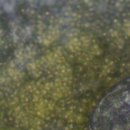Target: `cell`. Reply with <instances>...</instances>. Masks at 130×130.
I'll use <instances>...</instances> for the list:
<instances>
[{
    "label": "cell",
    "mask_w": 130,
    "mask_h": 130,
    "mask_svg": "<svg viewBox=\"0 0 130 130\" xmlns=\"http://www.w3.org/2000/svg\"><path fill=\"white\" fill-rule=\"evenodd\" d=\"M94 118L98 130H130V76L105 96Z\"/></svg>",
    "instance_id": "1"
}]
</instances>
